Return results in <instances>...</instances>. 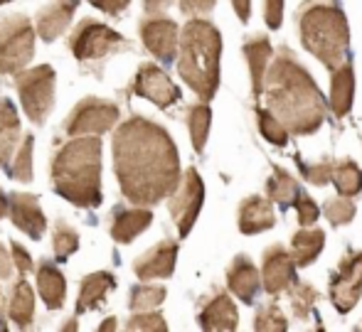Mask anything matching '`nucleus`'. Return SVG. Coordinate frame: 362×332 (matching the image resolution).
<instances>
[{"label":"nucleus","mask_w":362,"mask_h":332,"mask_svg":"<svg viewBox=\"0 0 362 332\" xmlns=\"http://www.w3.org/2000/svg\"><path fill=\"white\" fill-rule=\"evenodd\" d=\"M33 153H35V138L30 136V133H25L8 165V175L13 177V180L33 182Z\"/></svg>","instance_id":"obj_31"},{"label":"nucleus","mask_w":362,"mask_h":332,"mask_svg":"<svg viewBox=\"0 0 362 332\" xmlns=\"http://www.w3.org/2000/svg\"><path fill=\"white\" fill-rule=\"evenodd\" d=\"M153 224V212L151 207H116L111 212V239L121 247L131 244L136 237L146 232Z\"/></svg>","instance_id":"obj_18"},{"label":"nucleus","mask_w":362,"mask_h":332,"mask_svg":"<svg viewBox=\"0 0 362 332\" xmlns=\"http://www.w3.org/2000/svg\"><path fill=\"white\" fill-rule=\"evenodd\" d=\"M325 247V232L323 229H308L300 227L291 239V256H293L296 266H310L318 259V254Z\"/></svg>","instance_id":"obj_28"},{"label":"nucleus","mask_w":362,"mask_h":332,"mask_svg":"<svg viewBox=\"0 0 362 332\" xmlns=\"http://www.w3.org/2000/svg\"><path fill=\"white\" fill-rule=\"evenodd\" d=\"M89 5L106 15H121L131 5V0H89Z\"/></svg>","instance_id":"obj_45"},{"label":"nucleus","mask_w":362,"mask_h":332,"mask_svg":"<svg viewBox=\"0 0 362 332\" xmlns=\"http://www.w3.org/2000/svg\"><path fill=\"white\" fill-rule=\"evenodd\" d=\"M323 214L333 227H340V224H350L355 219V204L350 202V197L343 199H328L323 207Z\"/></svg>","instance_id":"obj_39"},{"label":"nucleus","mask_w":362,"mask_h":332,"mask_svg":"<svg viewBox=\"0 0 362 332\" xmlns=\"http://www.w3.org/2000/svg\"><path fill=\"white\" fill-rule=\"evenodd\" d=\"M141 42L148 52L163 64L177 59V49H180V28L175 20L163 18V15H148L139 25Z\"/></svg>","instance_id":"obj_13"},{"label":"nucleus","mask_w":362,"mask_h":332,"mask_svg":"<svg viewBox=\"0 0 362 332\" xmlns=\"http://www.w3.org/2000/svg\"><path fill=\"white\" fill-rule=\"evenodd\" d=\"M296 23L303 47L320 59L325 69L333 71L345 62L350 28L338 0H305L296 13Z\"/></svg>","instance_id":"obj_5"},{"label":"nucleus","mask_w":362,"mask_h":332,"mask_svg":"<svg viewBox=\"0 0 362 332\" xmlns=\"http://www.w3.org/2000/svg\"><path fill=\"white\" fill-rule=\"evenodd\" d=\"M177 242L173 239H163L156 247H151L148 251L141 254L134 261V273L141 280H153V278H170L175 273L177 263Z\"/></svg>","instance_id":"obj_16"},{"label":"nucleus","mask_w":362,"mask_h":332,"mask_svg":"<svg viewBox=\"0 0 362 332\" xmlns=\"http://www.w3.org/2000/svg\"><path fill=\"white\" fill-rule=\"evenodd\" d=\"M67 47L74 54L76 62L86 64V62H101V59L111 57L116 52H126L131 45L114 28H109V25L99 23L94 18H84L72 30Z\"/></svg>","instance_id":"obj_8"},{"label":"nucleus","mask_w":362,"mask_h":332,"mask_svg":"<svg viewBox=\"0 0 362 332\" xmlns=\"http://www.w3.org/2000/svg\"><path fill=\"white\" fill-rule=\"evenodd\" d=\"M293 207H296V212H298V224H300V227H313V224L318 222L320 207L308 195H305V192H300V195L296 197Z\"/></svg>","instance_id":"obj_41"},{"label":"nucleus","mask_w":362,"mask_h":332,"mask_svg":"<svg viewBox=\"0 0 362 332\" xmlns=\"http://www.w3.org/2000/svg\"><path fill=\"white\" fill-rule=\"evenodd\" d=\"M264 18H267V25L272 30L281 28V20H284V0H267V8H264Z\"/></svg>","instance_id":"obj_44"},{"label":"nucleus","mask_w":362,"mask_h":332,"mask_svg":"<svg viewBox=\"0 0 362 332\" xmlns=\"http://www.w3.org/2000/svg\"><path fill=\"white\" fill-rule=\"evenodd\" d=\"M232 5H234L237 18L242 20V23H249V18H252V0H232Z\"/></svg>","instance_id":"obj_48"},{"label":"nucleus","mask_w":362,"mask_h":332,"mask_svg":"<svg viewBox=\"0 0 362 332\" xmlns=\"http://www.w3.org/2000/svg\"><path fill=\"white\" fill-rule=\"evenodd\" d=\"M35 288L28 283L25 275L15 278V283L8 290V318L15 323V328L25 330L35 320Z\"/></svg>","instance_id":"obj_24"},{"label":"nucleus","mask_w":362,"mask_h":332,"mask_svg":"<svg viewBox=\"0 0 362 332\" xmlns=\"http://www.w3.org/2000/svg\"><path fill=\"white\" fill-rule=\"evenodd\" d=\"M13 254H8V249L0 244V278H10L13 273Z\"/></svg>","instance_id":"obj_47"},{"label":"nucleus","mask_w":362,"mask_h":332,"mask_svg":"<svg viewBox=\"0 0 362 332\" xmlns=\"http://www.w3.org/2000/svg\"><path fill=\"white\" fill-rule=\"evenodd\" d=\"M129 89H131V94L151 101L153 106H158V109H163V111L170 109L173 104H177L182 96L175 81L153 62H144L139 66L136 76L131 79Z\"/></svg>","instance_id":"obj_11"},{"label":"nucleus","mask_w":362,"mask_h":332,"mask_svg":"<svg viewBox=\"0 0 362 332\" xmlns=\"http://www.w3.org/2000/svg\"><path fill=\"white\" fill-rule=\"evenodd\" d=\"M0 308H3V290H0ZM0 315H3V313H0Z\"/></svg>","instance_id":"obj_53"},{"label":"nucleus","mask_w":362,"mask_h":332,"mask_svg":"<svg viewBox=\"0 0 362 332\" xmlns=\"http://www.w3.org/2000/svg\"><path fill=\"white\" fill-rule=\"evenodd\" d=\"M121 124V109L109 99L84 96L67 114L62 131L67 136H104Z\"/></svg>","instance_id":"obj_9"},{"label":"nucleus","mask_w":362,"mask_h":332,"mask_svg":"<svg viewBox=\"0 0 362 332\" xmlns=\"http://www.w3.org/2000/svg\"><path fill=\"white\" fill-rule=\"evenodd\" d=\"M20 141H23V129H20L18 109L10 99L0 96V167L10 162Z\"/></svg>","instance_id":"obj_27"},{"label":"nucleus","mask_w":362,"mask_h":332,"mask_svg":"<svg viewBox=\"0 0 362 332\" xmlns=\"http://www.w3.org/2000/svg\"><path fill=\"white\" fill-rule=\"evenodd\" d=\"M288 300H291V310L298 320H308L313 315L315 300H318V290L310 283H303V280H296L288 288Z\"/></svg>","instance_id":"obj_35"},{"label":"nucleus","mask_w":362,"mask_h":332,"mask_svg":"<svg viewBox=\"0 0 362 332\" xmlns=\"http://www.w3.org/2000/svg\"><path fill=\"white\" fill-rule=\"evenodd\" d=\"M116 325H119V323H116V318H106L104 323L99 325V332H106V330H116Z\"/></svg>","instance_id":"obj_50"},{"label":"nucleus","mask_w":362,"mask_h":332,"mask_svg":"<svg viewBox=\"0 0 362 332\" xmlns=\"http://www.w3.org/2000/svg\"><path fill=\"white\" fill-rule=\"evenodd\" d=\"M333 182L343 197H355L362 190V170L355 160H340L335 162Z\"/></svg>","instance_id":"obj_33"},{"label":"nucleus","mask_w":362,"mask_h":332,"mask_svg":"<svg viewBox=\"0 0 362 332\" xmlns=\"http://www.w3.org/2000/svg\"><path fill=\"white\" fill-rule=\"evenodd\" d=\"M298 162V170L303 175V180H308L310 185H328L333 180V172H335V162L333 160H320V162H305V160H296Z\"/></svg>","instance_id":"obj_38"},{"label":"nucleus","mask_w":362,"mask_h":332,"mask_svg":"<svg viewBox=\"0 0 362 332\" xmlns=\"http://www.w3.org/2000/svg\"><path fill=\"white\" fill-rule=\"evenodd\" d=\"M116 288V275L109 271H94L86 273L79 283V298H76V315L99 310L106 300V293Z\"/></svg>","instance_id":"obj_23"},{"label":"nucleus","mask_w":362,"mask_h":332,"mask_svg":"<svg viewBox=\"0 0 362 332\" xmlns=\"http://www.w3.org/2000/svg\"><path fill=\"white\" fill-rule=\"evenodd\" d=\"M362 295V251H348L330 278V300L340 315H348Z\"/></svg>","instance_id":"obj_12"},{"label":"nucleus","mask_w":362,"mask_h":332,"mask_svg":"<svg viewBox=\"0 0 362 332\" xmlns=\"http://www.w3.org/2000/svg\"><path fill=\"white\" fill-rule=\"evenodd\" d=\"M79 249V232L67 224L64 219H57L52 229V251L57 261H67L69 256Z\"/></svg>","instance_id":"obj_34"},{"label":"nucleus","mask_w":362,"mask_h":332,"mask_svg":"<svg viewBox=\"0 0 362 332\" xmlns=\"http://www.w3.org/2000/svg\"><path fill=\"white\" fill-rule=\"evenodd\" d=\"M288 328V320L284 318L281 308L276 303H269L264 308L257 310V318H254V330L259 332H284Z\"/></svg>","instance_id":"obj_37"},{"label":"nucleus","mask_w":362,"mask_h":332,"mask_svg":"<svg viewBox=\"0 0 362 332\" xmlns=\"http://www.w3.org/2000/svg\"><path fill=\"white\" fill-rule=\"evenodd\" d=\"M37 28L23 13L0 18V74L15 76L35 59Z\"/></svg>","instance_id":"obj_6"},{"label":"nucleus","mask_w":362,"mask_h":332,"mask_svg":"<svg viewBox=\"0 0 362 332\" xmlns=\"http://www.w3.org/2000/svg\"><path fill=\"white\" fill-rule=\"evenodd\" d=\"M257 124H259L262 136L267 138L269 143H274V146H286L288 143V136H291L288 129L269 109H257Z\"/></svg>","instance_id":"obj_36"},{"label":"nucleus","mask_w":362,"mask_h":332,"mask_svg":"<svg viewBox=\"0 0 362 332\" xmlns=\"http://www.w3.org/2000/svg\"><path fill=\"white\" fill-rule=\"evenodd\" d=\"M10 222L15 229L28 234L30 239L40 242L47 232V217H45L42 207H40V197L30 195V192H13L10 195Z\"/></svg>","instance_id":"obj_15"},{"label":"nucleus","mask_w":362,"mask_h":332,"mask_svg":"<svg viewBox=\"0 0 362 332\" xmlns=\"http://www.w3.org/2000/svg\"><path fill=\"white\" fill-rule=\"evenodd\" d=\"M217 0H180V13L187 18H197V15L212 13Z\"/></svg>","instance_id":"obj_43"},{"label":"nucleus","mask_w":362,"mask_h":332,"mask_svg":"<svg viewBox=\"0 0 362 332\" xmlns=\"http://www.w3.org/2000/svg\"><path fill=\"white\" fill-rule=\"evenodd\" d=\"M8 3H13V0H0V5H8Z\"/></svg>","instance_id":"obj_54"},{"label":"nucleus","mask_w":362,"mask_h":332,"mask_svg":"<svg viewBox=\"0 0 362 332\" xmlns=\"http://www.w3.org/2000/svg\"><path fill=\"white\" fill-rule=\"evenodd\" d=\"M0 330H8V323L3 320V315H0Z\"/></svg>","instance_id":"obj_52"},{"label":"nucleus","mask_w":362,"mask_h":332,"mask_svg":"<svg viewBox=\"0 0 362 332\" xmlns=\"http://www.w3.org/2000/svg\"><path fill=\"white\" fill-rule=\"evenodd\" d=\"M237 323H239L237 305H234V300L229 298L224 290H217L215 295H210V298L202 303L200 313H197V325L207 332L237 330Z\"/></svg>","instance_id":"obj_19"},{"label":"nucleus","mask_w":362,"mask_h":332,"mask_svg":"<svg viewBox=\"0 0 362 332\" xmlns=\"http://www.w3.org/2000/svg\"><path fill=\"white\" fill-rule=\"evenodd\" d=\"M276 224V214H274V202L269 197L252 195L239 204V232L252 237V234H262Z\"/></svg>","instance_id":"obj_21"},{"label":"nucleus","mask_w":362,"mask_h":332,"mask_svg":"<svg viewBox=\"0 0 362 332\" xmlns=\"http://www.w3.org/2000/svg\"><path fill=\"white\" fill-rule=\"evenodd\" d=\"M170 202H168V212H170L173 222L177 227V234L182 239L192 232L197 217H200L202 202H205V185H202V177L195 167H187L182 172V180L177 185V190L173 192Z\"/></svg>","instance_id":"obj_10"},{"label":"nucleus","mask_w":362,"mask_h":332,"mask_svg":"<svg viewBox=\"0 0 362 332\" xmlns=\"http://www.w3.org/2000/svg\"><path fill=\"white\" fill-rule=\"evenodd\" d=\"M10 254H13V263H15V271L20 275H28L30 271H35V261L30 256V251L23 247L20 242H13L10 244Z\"/></svg>","instance_id":"obj_42"},{"label":"nucleus","mask_w":362,"mask_h":332,"mask_svg":"<svg viewBox=\"0 0 362 332\" xmlns=\"http://www.w3.org/2000/svg\"><path fill=\"white\" fill-rule=\"evenodd\" d=\"M298 195H300V187H298V182L293 180V175L284 170V167L274 165V175H272V180L267 182V197L272 199V202L281 204V209H284V207H288V204H293Z\"/></svg>","instance_id":"obj_30"},{"label":"nucleus","mask_w":362,"mask_h":332,"mask_svg":"<svg viewBox=\"0 0 362 332\" xmlns=\"http://www.w3.org/2000/svg\"><path fill=\"white\" fill-rule=\"evenodd\" d=\"M126 330H146V332H165L168 323L158 310H141L134 313L126 323Z\"/></svg>","instance_id":"obj_40"},{"label":"nucleus","mask_w":362,"mask_h":332,"mask_svg":"<svg viewBox=\"0 0 362 332\" xmlns=\"http://www.w3.org/2000/svg\"><path fill=\"white\" fill-rule=\"evenodd\" d=\"M173 5V0H144L146 15H163Z\"/></svg>","instance_id":"obj_46"},{"label":"nucleus","mask_w":362,"mask_h":332,"mask_svg":"<svg viewBox=\"0 0 362 332\" xmlns=\"http://www.w3.org/2000/svg\"><path fill=\"white\" fill-rule=\"evenodd\" d=\"M18 99L25 116L35 126H45L54 109V96H57V74L49 64L28 66L20 74L13 76Z\"/></svg>","instance_id":"obj_7"},{"label":"nucleus","mask_w":362,"mask_h":332,"mask_svg":"<svg viewBox=\"0 0 362 332\" xmlns=\"http://www.w3.org/2000/svg\"><path fill=\"white\" fill-rule=\"evenodd\" d=\"M168 290L165 285H158V283H139L131 288L129 293V310L131 313H141V310H156L163 305L165 300Z\"/></svg>","instance_id":"obj_32"},{"label":"nucleus","mask_w":362,"mask_h":332,"mask_svg":"<svg viewBox=\"0 0 362 332\" xmlns=\"http://www.w3.org/2000/svg\"><path fill=\"white\" fill-rule=\"evenodd\" d=\"M333 79H330V111H333L338 119L350 114L353 109V99H355V66L353 62L345 59L338 69L330 71Z\"/></svg>","instance_id":"obj_25"},{"label":"nucleus","mask_w":362,"mask_h":332,"mask_svg":"<svg viewBox=\"0 0 362 332\" xmlns=\"http://www.w3.org/2000/svg\"><path fill=\"white\" fill-rule=\"evenodd\" d=\"M219 59H222V35L210 20L192 18L180 32L177 49V74L200 96L212 101L219 89Z\"/></svg>","instance_id":"obj_4"},{"label":"nucleus","mask_w":362,"mask_h":332,"mask_svg":"<svg viewBox=\"0 0 362 332\" xmlns=\"http://www.w3.org/2000/svg\"><path fill=\"white\" fill-rule=\"evenodd\" d=\"M267 109L281 121L293 136H310L325 121V99L313 76L303 69L291 49H281L279 57L269 64Z\"/></svg>","instance_id":"obj_2"},{"label":"nucleus","mask_w":362,"mask_h":332,"mask_svg":"<svg viewBox=\"0 0 362 332\" xmlns=\"http://www.w3.org/2000/svg\"><path fill=\"white\" fill-rule=\"evenodd\" d=\"M35 283H37V293L45 300L47 310H62L67 303V280H64L62 271L52 261H40L35 268Z\"/></svg>","instance_id":"obj_22"},{"label":"nucleus","mask_w":362,"mask_h":332,"mask_svg":"<svg viewBox=\"0 0 362 332\" xmlns=\"http://www.w3.org/2000/svg\"><path fill=\"white\" fill-rule=\"evenodd\" d=\"M76 328H79V320H76V315H72V318H69L67 323L62 325V330H64V332H67V330H76Z\"/></svg>","instance_id":"obj_51"},{"label":"nucleus","mask_w":362,"mask_h":332,"mask_svg":"<svg viewBox=\"0 0 362 332\" xmlns=\"http://www.w3.org/2000/svg\"><path fill=\"white\" fill-rule=\"evenodd\" d=\"M111 158L121 195L139 207L160 204L182 180L180 153L173 136L141 114L116 126Z\"/></svg>","instance_id":"obj_1"},{"label":"nucleus","mask_w":362,"mask_h":332,"mask_svg":"<svg viewBox=\"0 0 362 332\" xmlns=\"http://www.w3.org/2000/svg\"><path fill=\"white\" fill-rule=\"evenodd\" d=\"M185 121L187 131H190V141L195 153H202L207 146V136H210V124H212V111L205 101L200 104H192L185 109Z\"/></svg>","instance_id":"obj_29"},{"label":"nucleus","mask_w":362,"mask_h":332,"mask_svg":"<svg viewBox=\"0 0 362 332\" xmlns=\"http://www.w3.org/2000/svg\"><path fill=\"white\" fill-rule=\"evenodd\" d=\"M10 212V195H5V190L0 187V219Z\"/></svg>","instance_id":"obj_49"},{"label":"nucleus","mask_w":362,"mask_h":332,"mask_svg":"<svg viewBox=\"0 0 362 332\" xmlns=\"http://www.w3.org/2000/svg\"><path fill=\"white\" fill-rule=\"evenodd\" d=\"M79 3L81 0H49L45 8H40V13L35 15V28H37L40 40L54 42L57 37H62L72 25Z\"/></svg>","instance_id":"obj_17"},{"label":"nucleus","mask_w":362,"mask_h":332,"mask_svg":"<svg viewBox=\"0 0 362 332\" xmlns=\"http://www.w3.org/2000/svg\"><path fill=\"white\" fill-rule=\"evenodd\" d=\"M227 285L242 303L252 305L264 283H262V273L252 263V259L239 254V256H234V261L227 268Z\"/></svg>","instance_id":"obj_20"},{"label":"nucleus","mask_w":362,"mask_h":332,"mask_svg":"<svg viewBox=\"0 0 362 332\" xmlns=\"http://www.w3.org/2000/svg\"><path fill=\"white\" fill-rule=\"evenodd\" d=\"M104 143L99 136H69L49 160V185L79 209H96L104 202L101 170Z\"/></svg>","instance_id":"obj_3"},{"label":"nucleus","mask_w":362,"mask_h":332,"mask_svg":"<svg viewBox=\"0 0 362 332\" xmlns=\"http://www.w3.org/2000/svg\"><path fill=\"white\" fill-rule=\"evenodd\" d=\"M244 57L249 62V71H252V91L259 99L264 91V84H267L269 64H272V42H269V37L257 35V37L247 40L244 42Z\"/></svg>","instance_id":"obj_26"},{"label":"nucleus","mask_w":362,"mask_h":332,"mask_svg":"<svg viewBox=\"0 0 362 332\" xmlns=\"http://www.w3.org/2000/svg\"><path fill=\"white\" fill-rule=\"evenodd\" d=\"M262 283L269 295H279L296 283V261L281 244H274L264 251Z\"/></svg>","instance_id":"obj_14"}]
</instances>
